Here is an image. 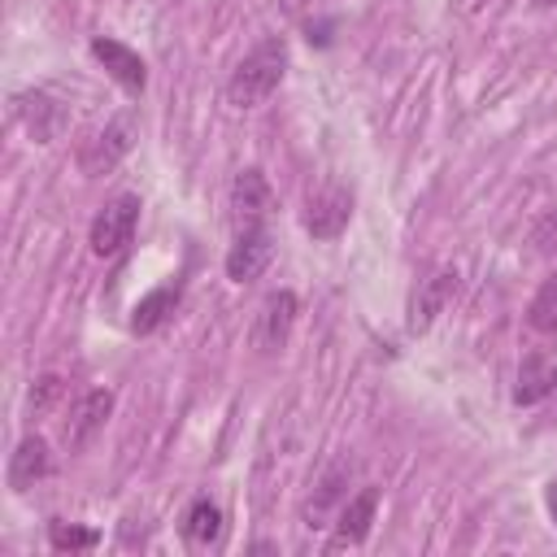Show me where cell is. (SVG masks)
I'll list each match as a JSON object with an SVG mask.
<instances>
[{"label":"cell","mask_w":557,"mask_h":557,"mask_svg":"<svg viewBox=\"0 0 557 557\" xmlns=\"http://www.w3.org/2000/svg\"><path fill=\"white\" fill-rule=\"evenodd\" d=\"M283 74H287V44L278 35H270L239 57V65L226 78V100L235 109H257L278 91Z\"/></svg>","instance_id":"6da1fadb"},{"label":"cell","mask_w":557,"mask_h":557,"mask_svg":"<svg viewBox=\"0 0 557 557\" xmlns=\"http://www.w3.org/2000/svg\"><path fill=\"white\" fill-rule=\"evenodd\" d=\"M131 148H135V117H131V113H117V117H109L100 131H91V135L83 139V148H78V170H83L87 178H100V174H109Z\"/></svg>","instance_id":"7a4b0ae2"},{"label":"cell","mask_w":557,"mask_h":557,"mask_svg":"<svg viewBox=\"0 0 557 557\" xmlns=\"http://www.w3.org/2000/svg\"><path fill=\"white\" fill-rule=\"evenodd\" d=\"M300 222H305V231H309L313 239H339L344 226L352 222V191H348L344 183H335V178L318 183V187L305 196Z\"/></svg>","instance_id":"3957f363"},{"label":"cell","mask_w":557,"mask_h":557,"mask_svg":"<svg viewBox=\"0 0 557 557\" xmlns=\"http://www.w3.org/2000/svg\"><path fill=\"white\" fill-rule=\"evenodd\" d=\"M139 196H131V191H122V196H113L96 218H91V231H87V244H91V252L96 257H117L131 239H135V226H139Z\"/></svg>","instance_id":"277c9868"},{"label":"cell","mask_w":557,"mask_h":557,"mask_svg":"<svg viewBox=\"0 0 557 557\" xmlns=\"http://www.w3.org/2000/svg\"><path fill=\"white\" fill-rule=\"evenodd\" d=\"M226 209H231V226L235 231H257L265 226V218L274 213V187L261 170H239L231 178V196H226Z\"/></svg>","instance_id":"5b68a950"},{"label":"cell","mask_w":557,"mask_h":557,"mask_svg":"<svg viewBox=\"0 0 557 557\" xmlns=\"http://www.w3.org/2000/svg\"><path fill=\"white\" fill-rule=\"evenodd\" d=\"M296 313H300V300L296 292L278 287L270 292L261 305H257V318H252V348L257 352H278L287 339H292V326H296Z\"/></svg>","instance_id":"8992f818"},{"label":"cell","mask_w":557,"mask_h":557,"mask_svg":"<svg viewBox=\"0 0 557 557\" xmlns=\"http://www.w3.org/2000/svg\"><path fill=\"white\" fill-rule=\"evenodd\" d=\"M109 413H113V392H109V387L83 392V396L70 405L65 422H61V444H65L70 453H83V448L104 431Z\"/></svg>","instance_id":"52a82bcc"},{"label":"cell","mask_w":557,"mask_h":557,"mask_svg":"<svg viewBox=\"0 0 557 557\" xmlns=\"http://www.w3.org/2000/svg\"><path fill=\"white\" fill-rule=\"evenodd\" d=\"M557 392V348L553 344H540L531 352H522L518 361V374H513V405H540Z\"/></svg>","instance_id":"ba28073f"},{"label":"cell","mask_w":557,"mask_h":557,"mask_svg":"<svg viewBox=\"0 0 557 557\" xmlns=\"http://www.w3.org/2000/svg\"><path fill=\"white\" fill-rule=\"evenodd\" d=\"M13 117L26 126V135L35 144H52L65 126H70V113L61 100H52L48 91H22L13 96Z\"/></svg>","instance_id":"9c48e42d"},{"label":"cell","mask_w":557,"mask_h":557,"mask_svg":"<svg viewBox=\"0 0 557 557\" xmlns=\"http://www.w3.org/2000/svg\"><path fill=\"white\" fill-rule=\"evenodd\" d=\"M453 292H457V270H453V265H440L435 274H426V278L413 287V296H409V318H405V326H409L413 335H422V331L444 313V305L453 300Z\"/></svg>","instance_id":"30bf717a"},{"label":"cell","mask_w":557,"mask_h":557,"mask_svg":"<svg viewBox=\"0 0 557 557\" xmlns=\"http://www.w3.org/2000/svg\"><path fill=\"white\" fill-rule=\"evenodd\" d=\"M91 57H96V61L109 70V78H113L122 91L139 96V91L148 87V65H144V57H139L135 48H126L122 39L96 35V39H91Z\"/></svg>","instance_id":"8fae6325"},{"label":"cell","mask_w":557,"mask_h":557,"mask_svg":"<svg viewBox=\"0 0 557 557\" xmlns=\"http://www.w3.org/2000/svg\"><path fill=\"white\" fill-rule=\"evenodd\" d=\"M352 470H357V466H352L348 457H339V461L326 466V474L318 479V487L309 492V500H305V509H300L305 527H326V518L339 513V505L348 500V479H352Z\"/></svg>","instance_id":"7c38bea8"},{"label":"cell","mask_w":557,"mask_h":557,"mask_svg":"<svg viewBox=\"0 0 557 557\" xmlns=\"http://www.w3.org/2000/svg\"><path fill=\"white\" fill-rule=\"evenodd\" d=\"M274 257V235L265 226L257 231H235V244L226 248V278L231 283H252Z\"/></svg>","instance_id":"4fadbf2b"},{"label":"cell","mask_w":557,"mask_h":557,"mask_svg":"<svg viewBox=\"0 0 557 557\" xmlns=\"http://www.w3.org/2000/svg\"><path fill=\"white\" fill-rule=\"evenodd\" d=\"M52 470H57V461H52V448H48L44 435H26V440L9 453V487H13V492H30V487L44 483Z\"/></svg>","instance_id":"5bb4252c"},{"label":"cell","mask_w":557,"mask_h":557,"mask_svg":"<svg viewBox=\"0 0 557 557\" xmlns=\"http://www.w3.org/2000/svg\"><path fill=\"white\" fill-rule=\"evenodd\" d=\"M374 509H379V487L366 483L357 496H348L335 513V540L331 548H348V544H361L370 535V522H374Z\"/></svg>","instance_id":"9a60e30c"},{"label":"cell","mask_w":557,"mask_h":557,"mask_svg":"<svg viewBox=\"0 0 557 557\" xmlns=\"http://www.w3.org/2000/svg\"><path fill=\"white\" fill-rule=\"evenodd\" d=\"M222 527H226V522H222V509H218L209 496H196V500L187 505L183 522H178L187 548H213V544L222 540Z\"/></svg>","instance_id":"2e32d148"},{"label":"cell","mask_w":557,"mask_h":557,"mask_svg":"<svg viewBox=\"0 0 557 557\" xmlns=\"http://www.w3.org/2000/svg\"><path fill=\"white\" fill-rule=\"evenodd\" d=\"M178 300H183V287H178V283L152 287L148 296L135 300V309H131V331H135V335H152V331L178 309Z\"/></svg>","instance_id":"e0dca14e"},{"label":"cell","mask_w":557,"mask_h":557,"mask_svg":"<svg viewBox=\"0 0 557 557\" xmlns=\"http://www.w3.org/2000/svg\"><path fill=\"white\" fill-rule=\"evenodd\" d=\"M527 322H531V331H544V335L557 331V270L535 287V296L527 305Z\"/></svg>","instance_id":"ac0fdd59"},{"label":"cell","mask_w":557,"mask_h":557,"mask_svg":"<svg viewBox=\"0 0 557 557\" xmlns=\"http://www.w3.org/2000/svg\"><path fill=\"white\" fill-rule=\"evenodd\" d=\"M48 544H52L57 553H83V548H96V544H100V531L52 518V522H48Z\"/></svg>","instance_id":"d6986e66"},{"label":"cell","mask_w":557,"mask_h":557,"mask_svg":"<svg viewBox=\"0 0 557 557\" xmlns=\"http://www.w3.org/2000/svg\"><path fill=\"white\" fill-rule=\"evenodd\" d=\"M61 396H65V379H61V374H39V379L30 383L26 405H30L35 418H48V413L61 405Z\"/></svg>","instance_id":"ffe728a7"},{"label":"cell","mask_w":557,"mask_h":557,"mask_svg":"<svg viewBox=\"0 0 557 557\" xmlns=\"http://www.w3.org/2000/svg\"><path fill=\"white\" fill-rule=\"evenodd\" d=\"M531 244H535L540 257H553V252H557V213L540 218V226L531 231Z\"/></svg>","instance_id":"44dd1931"},{"label":"cell","mask_w":557,"mask_h":557,"mask_svg":"<svg viewBox=\"0 0 557 557\" xmlns=\"http://www.w3.org/2000/svg\"><path fill=\"white\" fill-rule=\"evenodd\" d=\"M274 4H278V13L296 17V13H305V4H309V0H274Z\"/></svg>","instance_id":"7402d4cb"},{"label":"cell","mask_w":557,"mask_h":557,"mask_svg":"<svg viewBox=\"0 0 557 557\" xmlns=\"http://www.w3.org/2000/svg\"><path fill=\"white\" fill-rule=\"evenodd\" d=\"M535 4H540V9H553V4H557V0H535Z\"/></svg>","instance_id":"603a6c76"}]
</instances>
